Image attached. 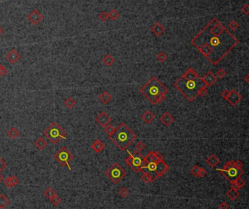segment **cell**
I'll return each mask as SVG.
<instances>
[{
	"label": "cell",
	"mask_w": 249,
	"mask_h": 209,
	"mask_svg": "<svg viewBox=\"0 0 249 209\" xmlns=\"http://www.w3.org/2000/svg\"><path fill=\"white\" fill-rule=\"evenodd\" d=\"M238 40L216 18H213L191 43L213 65H218L235 48Z\"/></svg>",
	"instance_id": "1"
},
{
	"label": "cell",
	"mask_w": 249,
	"mask_h": 209,
	"mask_svg": "<svg viewBox=\"0 0 249 209\" xmlns=\"http://www.w3.org/2000/svg\"><path fill=\"white\" fill-rule=\"evenodd\" d=\"M176 89L192 102L199 96L201 88L205 87L202 76L199 75L193 68H189L174 84Z\"/></svg>",
	"instance_id": "2"
},
{
	"label": "cell",
	"mask_w": 249,
	"mask_h": 209,
	"mask_svg": "<svg viewBox=\"0 0 249 209\" xmlns=\"http://www.w3.org/2000/svg\"><path fill=\"white\" fill-rule=\"evenodd\" d=\"M143 96L153 104H157L164 101L168 90L157 78L153 76L140 90Z\"/></svg>",
	"instance_id": "3"
},
{
	"label": "cell",
	"mask_w": 249,
	"mask_h": 209,
	"mask_svg": "<svg viewBox=\"0 0 249 209\" xmlns=\"http://www.w3.org/2000/svg\"><path fill=\"white\" fill-rule=\"evenodd\" d=\"M110 140L121 150H125L137 139V135L124 123L119 124L115 131L109 136Z\"/></svg>",
	"instance_id": "4"
},
{
	"label": "cell",
	"mask_w": 249,
	"mask_h": 209,
	"mask_svg": "<svg viewBox=\"0 0 249 209\" xmlns=\"http://www.w3.org/2000/svg\"><path fill=\"white\" fill-rule=\"evenodd\" d=\"M45 136L52 144H56L60 139H66V134L65 130L61 127L56 122H51L43 133Z\"/></svg>",
	"instance_id": "5"
},
{
	"label": "cell",
	"mask_w": 249,
	"mask_h": 209,
	"mask_svg": "<svg viewBox=\"0 0 249 209\" xmlns=\"http://www.w3.org/2000/svg\"><path fill=\"white\" fill-rule=\"evenodd\" d=\"M230 181H235L236 178H240L244 173L243 168H238L233 165V161L226 163L222 169H218Z\"/></svg>",
	"instance_id": "6"
},
{
	"label": "cell",
	"mask_w": 249,
	"mask_h": 209,
	"mask_svg": "<svg viewBox=\"0 0 249 209\" xmlns=\"http://www.w3.org/2000/svg\"><path fill=\"white\" fill-rule=\"evenodd\" d=\"M125 162L135 172H141V169L146 163L144 157L138 151L132 154L130 153L129 156L125 159Z\"/></svg>",
	"instance_id": "7"
},
{
	"label": "cell",
	"mask_w": 249,
	"mask_h": 209,
	"mask_svg": "<svg viewBox=\"0 0 249 209\" xmlns=\"http://www.w3.org/2000/svg\"><path fill=\"white\" fill-rule=\"evenodd\" d=\"M105 174L112 183L118 184L124 178L126 175V171L121 166L115 163L112 165L110 168H107Z\"/></svg>",
	"instance_id": "8"
},
{
	"label": "cell",
	"mask_w": 249,
	"mask_h": 209,
	"mask_svg": "<svg viewBox=\"0 0 249 209\" xmlns=\"http://www.w3.org/2000/svg\"><path fill=\"white\" fill-rule=\"evenodd\" d=\"M75 156L68 150L65 147H61L54 155V159L59 163L62 167H67L69 171H72V168L69 166V161L74 159Z\"/></svg>",
	"instance_id": "9"
},
{
	"label": "cell",
	"mask_w": 249,
	"mask_h": 209,
	"mask_svg": "<svg viewBox=\"0 0 249 209\" xmlns=\"http://www.w3.org/2000/svg\"><path fill=\"white\" fill-rule=\"evenodd\" d=\"M28 19L34 25H37L40 23V21L43 19V15L40 13V12L38 10L35 9L32 11V13L27 17Z\"/></svg>",
	"instance_id": "10"
},
{
	"label": "cell",
	"mask_w": 249,
	"mask_h": 209,
	"mask_svg": "<svg viewBox=\"0 0 249 209\" xmlns=\"http://www.w3.org/2000/svg\"><path fill=\"white\" fill-rule=\"evenodd\" d=\"M110 121H111V118L105 112H102L100 115L95 118V122H97L98 125H100L102 127H105L106 125H109Z\"/></svg>",
	"instance_id": "11"
},
{
	"label": "cell",
	"mask_w": 249,
	"mask_h": 209,
	"mask_svg": "<svg viewBox=\"0 0 249 209\" xmlns=\"http://www.w3.org/2000/svg\"><path fill=\"white\" fill-rule=\"evenodd\" d=\"M241 98L242 97L240 93L235 90H232V91H229V96L227 97L226 100L229 102L232 106H236L241 101Z\"/></svg>",
	"instance_id": "12"
},
{
	"label": "cell",
	"mask_w": 249,
	"mask_h": 209,
	"mask_svg": "<svg viewBox=\"0 0 249 209\" xmlns=\"http://www.w3.org/2000/svg\"><path fill=\"white\" fill-rule=\"evenodd\" d=\"M146 163L150 162H158L160 160H162L163 157L160 153L158 152H150L146 157H144Z\"/></svg>",
	"instance_id": "13"
},
{
	"label": "cell",
	"mask_w": 249,
	"mask_h": 209,
	"mask_svg": "<svg viewBox=\"0 0 249 209\" xmlns=\"http://www.w3.org/2000/svg\"><path fill=\"white\" fill-rule=\"evenodd\" d=\"M202 79H203V82L206 87L212 86L213 85H214L215 83H216V82L217 81L216 76H215V74H213L211 71L208 72L207 74L202 77Z\"/></svg>",
	"instance_id": "14"
},
{
	"label": "cell",
	"mask_w": 249,
	"mask_h": 209,
	"mask_svg": "<svg viewBox=\"0 0 249 209\" xmlns=\"http://www.w3.org/2000/svg\"><path fill=\"white\" fill-rule=\"evenodd\" d=\"M6 58L12 64H15L20 58V54L15 49H12L7 54Z\"/></svg>",
	"instance_id": "15"
},
{
	"label": "cell",
	"mask_w": 249,
	"mask_h": 209,
	"mask_svg": "<svg viewBox=\"0 0 249 209\" xmlns=\"http://www.w3.org/2000/svg\"><path fill=\"white\" fill-rule=\"evenodd\" d=\"M3 181H4L5 186L8 188H11L13 187L17 186L20 182L19 178L15 176H11L10 177L6 178Z\"/></svg>",
	"instance_id": "16"
},
{
	"label": "cell",
	"mask_w": 249,
	"mask_h": 209,
	"mask_svg": "<svg viewBox=\"0 0 249 209\" xmlns=\"http://www.w3.org/2000/svg\"><path fill=\"white\" fill-rule=\"evenodd\" d=\"M169 170V166L168 164H166L162 160H160L158 162L157 164V169H156V173H157L158 177H161L164 174H165Z\"/></svg>",
	"instance_id": "17"
},
{
	"label": "cell",
	"mask_w": 249,
	"mask_h": 209,
	"mask_svg": "<svg viewBox=\"0 0 249 209\" xmlns=\"http://www.w3.org/2000/svg\"><path fill=\"white\" fill-rule=\"evenodd\" d=\"M159 120L161 122V123H162L163 125H165V126H169V125H170L173 122L174 118L170 113H168V112H164V113L159 117Z\"/></svg>",
	"instance_id": "18"
},
{
	"label": "cell",
	"mask_w": 249,
	"mask_h": 209,
	"mask_svg": "<svg viewBox=\"0 0 249 209\" xmlns=\"http://www.w3.org/2000/svg\"><path fill=\"white\" fill-rule=\"evenodd\" d=\"M105 144L100 139H97L91 144V149L97 153L102 152L105 149Z\"/></svg>",
	"instance_id": "19"
},
{
	"label": "cell",
	"mask_w": 249,
	"mask_h": 209,
	"mask_svg": "<svg viewBox=\"0 0 249 209\" xmlns=\"http://www.w3.org/2000/svg\"><path fill=\"white\" fill-rule=\"evenodd\" d=\"M35 146L39 150L42 151L48 146V142H46V140L44 138L39 137L35 142Z\"/></svg>",
	"instance_id": "20"
},
{
	"label": "cell",
	"mask_w": 249,
	"mask_h": 209,
	"mask_svg": "<svg viewBox=\"0 0 249 209\" xmlns=\"http://www.w3.org/2000/svg\"><path fill=\"white\" fill-rule=\"evenodd\" d=\"M206 162L208 163L211 167L214 168L219 164L220 160H219V158L216 155H215V154H211L210 157H208L207 159H206Z\"/></svg>",
	"instance_id": "21"
},
{
	"label": "cell",
	"mask_w": 249,
	"mask_h": 209,
	"mask_svg": "<svg viewBox=\"0 0 249 209\" xmlns=\"http://www.w3.org/2000/svg\"><path fill=\"white\" fill-rule=\"evenodd\" d=\"M151 31L155 34L156 36H161L162 33L164 31V28L161 23H156L151 27Z\"/></svg>",
	"instance_id": "22"
},
{
	"label": "cell",
	"mask_w": 249,
	"mask_h": 209,
	"mask_svg": "<svg viewBox=\"0 0 249 209\" xmlns=\"http://www.w3.org/2000/svg\"><path fill=\"white\" fill-rule=\"evenodd\" d=\"M99 98H100V100L102 103H104V104H107L109 102L111 101L112 100L111 94L107 91H104L103 93H102Z\"/></svg>",
	"instance_id": "23"
},
{
	"label": "cell",
	"mask_w": 249,
	"mask_h": 209,
	"mask_svg": "<svg viewBox=\"0 0 249 209\" xmlns=\"http://www.w3.org/2000/svg\"><path fill=\"white\" fill-rule=\"evenodd\" d=\"M154 118H155L154 115H153V114L151 111H149V110H148V111H146L142 115L143 120L147 124L151 123V122H152L153 120H154Z\"/></svg>",
	"instance_id": "24"
},
{
	"label": "cell",
	"mask_w": 249,
	"mask_h": 209,
	"mask_svg": "<svg viewBox=\"0 0 249 209\" xmlns=\"http://www.w3.org/2000/svg\"><path fill=\"white\" fill-rule=\"evenodd\" d=\"M239 195L240 193L238 190H234V189L232 188L226 193V196H227L231 200H235L238 197H239Z\"/></svg>",
	"instance_id": "25"
},
{
	"label": "cell",
	"mask_w": 249,
	"mask_h": 209,
	"mask_svg": "<svg viewBox=\"0 0 249 209\" xmlns=\"http://www.w3.org/2000/svg\"><path fill=\"white\" fill-rule=\"evenodd\" d=\"M114 62H115V59L110 54H107L106 56H105L102 58V63L107 66H111Z\"/></svg>",
	"instance_id": "26"
},
{
	"label": "cell",
	"mask_w": 249,
	"mask_h": 209,
	"mask_svg": "<svg viewBox=\"0 0 249 209\" xmlns=\"http://www.w3.org/2000/svg\"><path fill=\"white\" fill-rule=\"evenodd\" d=\"M10 204V200L3 194L0 195V208H5Z\"/></svg>",
	"instance_id": "27"
},
{
	"label": "cell",
	"mask_w": 249,
	"mask_h": 209,
	"mask_svg": "<svg viewBox=\"0 0 249 209\" xmlns=\"http://www.w3.org/2000/svg\"><path fill=\"white\" fill-rule=\"evenodd\" d=\"M44 195H45V196L46 197V198L50 200L54 196V195H56V193L54 189L51 188V187H48L47 189H46L45 191L44 192Z\"/></svg>",
	"instance_id": "28"
},
{
	"label": "cell",
	"mask_w": 249,
	"mask_h": 209,
	"mask_svg": "<svg viewBox=\"0 0 249 209\" xmlns=\"http://www.w3.org/2000/svg\"><path fill=\"white\" fill-rule=\"evenodd\" d=\"M19 131L15 128V127H12L10 129L9 131L8 132V137H10V139H14L15 138H17L19 136Z\"/></svg>",
	"instance_id": "29"
},
{
	"label": "cell",
	"mask_w": 249,
	"mask_h": 209,
	"mask_svg": "<svg viewBox=\"0 0 249 209\" xmlns=\"http://www.w3.org/2000/svg\"><path fill=\"white\" fill-rule=\"evenodd\" d=\"M76 104V101L73 98H71V97H69L65 100L64 101V105L69 109H72L75 106V105Z\"/></svg>",
	"instance_id": "30"
},
{
	"label": "cell",
	"mask_w": 249,
	"mask_h": 209,
	"mask_svg": "<svg viewBox=\"0 0 249 209\" xmlns=\"http://www.w3.org/2000/svg\"><path fill=\"white\" fill-rule=\"evenodd\" d=\"M61 200H61V198L57 195V194H56V195H54V196L51 199L50 201H51V203L54 205V206H58V205L61 203Z\"/></svg>",
	"instance_id": "31"
},
{
	"label": "cell",
	"mask_w": 249,
	"mask_h": 209,
	"mask_svg": "<svg viewBox=\"0 0 249 209\" xmlns=\"http://www.w3.org/2000/svg\"><path fill=\"white\" fill-rule=\"evenodd\" d=\"M109 15V18L112 19V20H115L118 19V18L119 17V13L117 10H112L110 13H108Z\"/></svg>",
	"instance_id": "32"
},
{
	"label": "cell",
	"mask_w": 249,
	"mask_h": 209,
	"mask_svg": "<svg viewBox=\"0 0 249 209\" xmlns=\"http://www.w3.org/2000/svg\"><path fill=\"white\" fill-rule=\"evenodd\" d=\"M115 127L112 126L111 125H107L105 127H104V130L108 135V136H110L111 134H112V133L115 131Z\"/></svg>",
	"instance_id": "33"
},
{
	"label": "cell",
	"mask_w": 249,
	"mask_h": 209,
	"mask_svg": "<svg viewBox=\"0 0 249 209\" xmlns=\"http://www.w3.org/2000/svg\"><path fill=\"white\" fill-rule=\"evenodd\" d=\"M143 174L141 176V180L145 183H148V182H152V180H151V176H149V174H148L146 172H142Z\"/></svg>",
	"instance_id": "34"
},
{
	"label": "cell",
	"mask_w": 249,
	"mask_h": 209,
	"mask_svg": "<svg viewBox=\"0 0 249 209\" xmlns=\"http://www.w3.org/2000/svg\"><path fill=\"white\" fill-rule=\"evenodd\" d=\"M129 190H128L127 189L125 188V187L121 188L120 190H119V191H118L119 196L121 197L122 198H126V197H127L128 195H129Z\"/></svg>",
	"instance_id": "35"
},
{
	"label": "cell",
	"mask_w": 249,
	"mask_h": 209,
	"mask_svg": "<svg viewBox=\"0 0 249 209\" xmlns=\"http://www.w3.org/2000/svg\"><path fill=\"white\" fill-rule=\"evenodd\" d=\"M226 72L223 69H219V70H217V71L216 72V74H215V76H216V78H223L225 76H226Z\"/></svg>",
	"instance_id": "36"
},
{
	"label": "cell",
	"mask_w": 249,
	"mask_h": 209,
	"mask_svg": "<svg viewBox=\"0 0 249 209\" xmlns=\"http://www.w3.org/2000/svg\"><path fill=\"white\" fill-rule=\"evenodd\" d=\"M157 59L160 62H164L168 59V55L165 52H159L157 55Z\"/></svg>",
	"instance_id": "37"
},
{
	"label": "cell",
	"mask_w": 249,
	"mask_h": 209,
	"mask_svg": "<svg viewBox=\"0 0 249 209\" xmlns=\"http://www.w3.org/2000/svg\"><path fill=\"white\" fill-rule=\"evenodd\" d=\"M99 17H100V20H101L102 21H103V22L107 21L109 18L108 13H107V12H105V11L102 12V13L100 14V15H99Z\"/></svg>",
	"instance_id": "38"
},
{
	"label": "cell",
	"mask_w": 249,
	"mask_h": 209,
	"mask_svg": "<svg viewBox=\"0 0 249 209\" xmlns=\"http://www.w3.org/2000/svg\"><path fill=\"white\" fill-rule=\"evenodd\" d=\"M199 170V166H197V165H196V166H194V167L191 169V173H192L194 176H195V177H197V176H198Z\"/></svg>",
	"instance_id": "39"
},
{
	"label": "cell",
	"mask_w": 249,
	"mask_h": 209,
	"mask_svg": "<svg viewBox=\"0 0 249 209\" xmlns=\"http://www.w3.org/2000/svg\"><path fill=\"white\" fill-rule=\"evenodd\" d=\"M238 26H239V25H238V22H236L235 20H232V21L229 23V28H230V29L233 30V31L236 30L237 28H238Z\"/></svg>",
	"instance_id": "40"
},
{
	"label": "cell",
	"mask_w": 249,
	"mask_h": 209,
	"mask_svg": "<svg viewBox=\"0 0 249 209\" xmlns=\"http://www.w3.org/2000/svg\"><path fill=\"white\" fill-rule=\"evenodd\" d=\"M235 181H236V183L238 184V186H239V188L240 189H242V188L243 187L245 186V181L243 179H242L241 177L236 178V179H235Z\"/></svg>",
	"instance_id": "41"
},
{
	"label": "cell",
	"mask_w": 249,
	"mask_h": 209,
	"mask_svg": "<svg viewBox=\"0 0 249 209\" xmlns=\"http://www.w3.org/2000/svg\"><path fill=\"white\" fill-rule=\"evenodd\" d=\"M145 147H146L145 144L141 142H137V144H136V149H137L138 152H142L143 150L145 149Z\"/></svg>",
	"instance_id": "42"
},
{
	"label": "cell",
	"mask_w": 249,
	"mask_h": 209,
	"mask_svg": "<svg viewBox=\"0 0 249 209\" xmlns=\"http://www.w3.org/2000/svg\"><path fill=\"white\" fill-rule=\"evenodd\" d=\"M6 167H7V163H5V161L2 159V158L0 157V172L4 171Z\"/></svg>",
	"instance_id": "43"
},
{
	"label": "cell",
	"mask_w": 249,
	"mask_h": 209,
	"mask_svg": "<svg viewBox=\"0 0 249 209\" xmlns=\"http://www.w3.org/2000/svg\"><path fill=\"white\" fill-rule=\"evenodd\" d=\"M207 93H208V88H207V87L205 86V87H203L202 88H201L200 91H199V96L204 97L207 95Z\"/></svg>",
	"instance_id": "44"
},
{
	"label": "cell",
	"mask_w": 249,
	"mask_h": 209,
	"mask_svg": "<svg viewBox=\"0 0 249 209\" xmlns=\"http://www.w3.org/2000/svg\"><path fill=\"white\" fill-rule=\"evenodd\" d=\"M206 174H207V172H206V171L204 170V168L199 167L198 176H197V177H204V176H206Z\"/></svg>",
	"instance_id": "45"
},
{
	"label": "cell",
	"mask_w": 249,
	"mask_h": 209,
	"mask_svg": "<svg viewBox=\"0 0 249 209\" xmlns=\"http://www.w3.org/2000/svg\"><path fill=\"white\" fill-rule=\"evenodd\" d=\"M7 73H8V71H7V69H5V66H3L2 64H0V76H4Z\"/></svg>",
	"instance_id": "46"
},
{
	"label": "cell",
	"mask_w": 249,
	"mask_h": 209,
	"mask_svg": "<svg viewBox=\"0 0 249 209\" xmlns=\"http://www.w3.org/2000/svg\"><path fill=\"white\" fill-rule=\"evenodd\" d=\"M233 165L238 168H243V163L240 160H235L233 161Z\"/></svg>",
	"instance_id": "47"
},
{
	"label": "cell",
	"mask_w": 249,
	"mask_h": 209,
	"mask_svg": "<svg viewBox=\"0 0 249 209\" xmlns=\"http://www.w3.org/2000/svg\"><path fill=\"white\" fill-rule=\"evenodd\" d=\"M241 10H242V12H243V13L248 15V13H249V6H248V4H246L245 5H244V6H243V7L241 8Z\"/></svg>",
	"instance_id": "48"
},
{
	"label": "cell",
	"mask_w": 249,
	"mask_h": 209,
	"mask_svg": "<svg viewBox=\"0 0 249 209\" xmlns=\"http://www.w3.org/2000/svg\"><path fill=\"white\" fill-rule=\"evenodd\" d=\"M219 208L221 209H227L229 208V204H228L227 203H226V202H223V203H221L219 205Z\"/></svg>",
	"instance_id": "49"
},
{
	"label": "cell",
	"mask_w": 249,
	"mask_h": 209,
	"mask_svg": "<svg viewBox=\"0 0 249 209\" xmlns=\"http://www.w3.org/2000/svg\"><path fill=\"white\" fill-rule=\"evenodd\" d=\"M231 188L234 189V190H240L239 186H238V184L236 183V181H231Z\"/></svg>",
	"instance_id": "50"
},
{
	"label": "cell",
	"mask_w": 249,
	"mask_h": 209,
	"mask_svg": "<svg viewBox=\"0 0 249 209\" xmlns=\"http://www.w3.org/2000/svg\"><path fill=\"white\" fill-rule=\"evenodd\" d=\"M229 91H227V90H226V91L222 92V93H221V96H222V97L224 98V99H226V98H227V97L229 96Z\"/></svg>",
	"instance_id": "51"
},
{
	"label": "cell",
	"mask_w": 249,
	"mask_h": 209,
	"mask_svg": "<svg viewBox=\"0 0 249 209\" xmlns=\"http://www.w3.org/2000/svg\"><path fill=\"white\" fill-rule=\"evenodd\" d=\"M243 79H244V80H245V82H246L247 83L248 82V74H247V75L245 76V77L243 78Z\"/></svg>",
	"instance_id": "52"
},
{
	"label": "cell",
	"mask_w": 249,
	"mask_h": 209,
	"mask_svg": "<svg viewBox=\"0 0 249 209\" xmlns=\"http://www.w3.org/2000/svg\"><path fill=\"white\" fill-rule=\"evenodd\" d=\"M3 178H4V177H3L2 175L1 174V172H0V183L2 182V181H3Z\"/></svg>",
	"instance_id": "53"
},
{
	"label": "cell",
	"mask_w": 249,
	"mask_h": 209,
	"mask_svg": "<svg viewBox=\"0 0 249 209\" xmlns=\"http://www.w3.org/2000/svg\"><path fill=\"white\" fill-rule=\"evenodd\" d=\"M3 31H3V28H2V27H1V26H0V36H1L2 34Z\"/></svg>",
	"instance_id": "54"
},
{
	"label": "cell",
	"mask_w": 249,
	"mask_h": 209,
	"mask_svg": "<svg viewBox=\"0 0 249 209\" xmlns=\"http://www.w3.org/2000/svg\"><path fill=\"white\" fill-rule=\"evenodd\" d=\"M227 1H229V0H227Z\"/></svg>",
	"instance_id": "55"
},
{
	"label": "cell",
	"mask_w": 249,
	"mask_h": 209,
	"mask_svg": "<svg viewBox=\"0 0 249 209\" xmlns=\"http://www.w3.org/2000/svg\"><path fill=\"white\" fill-rule=\"evenodd\" d=\"M2 1H3V0H2Z\"/></svg>",
	"instance_id": "56"
}]
</instances>
